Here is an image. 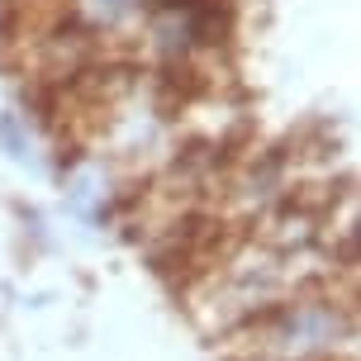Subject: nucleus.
<instances>
[{"mask_svg":"<svg viewBox=\"0 0 361 361\" xmlns=\"http://www.w3.org/2000/svg\"><path fill=\"white\" fill-rule=\"evenodd\" d=\"M247 347V357L267 361H338L357 343V314L347 300L328 295V290H300L281 300L276 309L257 314L252 324L233 333Z\"/></svg>","mask_w":361,"mask_h":361,"instance_id":"f257e3e1","label":"nucleus"},{"mask_svg":"<svg viewBox=\"0 0 361 361\" xmlns=\"http://www.w3.org/2000/svg\"><path fill=\"white\" fill-rule=\"evenodd\" d=\"M152 15V0H62V24L95 43H119L138 38L143 19Z\"/></svg>","mask_w":361,"mask_h":361,"instance_id":"f03ea898","label":"nucleus"},{"mask_svg":"<svg viewBox=\"0 0 361 361\" xmlns=\"http://www.w3.org/2000/svg\"><path fill=\"white\" fill-rule=\"evenodd\" d=\"M0 152H5L19 171H34V176L48 171V152H43L34 114H24V109H15V105L0 109Z\"/></svg>","mask_w":361,"mask_h":361,"instance_id":"7ed1b4c3","label":"nucleus"},{"mask_svg":"<svg viewBox=\"0 0 361 361\" xmlns=\"http://www.w3.org/2000/svg\"><path fill=\"white\" fill-rule=\"evenodd\" d=\"M247 361H267V357H247Z\"/></svg>","mask_w":361,"mask_h":361,"instance_id":"20e7f679","label":"nucleus"}]
</instances>
